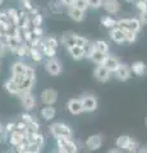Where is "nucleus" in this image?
<instances>
[{
  "label": "nucleus",
  "mask_w": 147,
  "mask_h": 153,
  "mask_svg": "<svg viewBox=\"0 0 147 153\" xmlns=\"http://www.w3.org/2000/svg\"><path fill=\"white\" fill-rule=\"evenodd\" d=\"M5 133H12L13 130H16V123H9L5 125Z\"/></svg>",
  "instance_id": "8fccbe9b"
},
{
  "label": "nucleus",
  "mask_w": 147,
  "mask_h": 153,
  "mask_svg": "<svg viewBox=\"0 0 147 153\" xmlns=\"http://www.w3.org/2000/svg\"><path fill=\"white\" fill-rule=\"evenodd\" d=\"M110 75H111V73L104 65H97L96 69L93 70V76L96 78V80H98V82H101V83L107 82V80L110 79Z\"/></svg>",
  "instance_id": "0eeeda50"
},
{
  "label": "nucleus",
  "mask_w": 147,
  "mask_h": 153,
  "mask_svg": "<svg viewBox=\"0 0 147 153\" xmlns=\"http://www.w3.org/2000/svg\"><path fill=\"white\" fill-rule=\"evenodd\" d=\"M58 100V92L53 88H47L42 91L41 93V102L45 105H54Z\"/></svg>",
  "instance_id": "423d86ee"
},
{
  "label": "nucleus",
  "mask_w": 147,
  "mask_h": 153,
  "mask_svg": "<svg viewBox=\"0 0 147 153\" xmlns=\"http://www.w3.org/2000/svg\"><path fill=\"white\" fill-rule=\"evenodd\" d=\"M50 133L53 134L54 138H72V128L64 123H54L53 125H50Z\"/></svg>",
  "instance_id": "f03ea898"
},
{
  "label": "nucleus",
  "mask_w": 147,
  "mask_h": 153,
  "mask_svg": "<svg viewBox=\"0 0 147 153\" xmlns=\"http://www.w3.org/2000/svg\"><path fill=\"white\" fill-rule=\"evenodd\" d=\"M63 4H61L60 0H51L50 3V10L53 13H61V10H63Z\"/></svg>",
  "instance_id": "7c9ffc66"
},
{
  "label": "nucleus",
  "mask_w": 147,
  "mask_h": 153,
  "mask_svg": "<svg viewBox=\"0 0 147 153\" xmlns=\"http://www.w3.org/2000/svg\"><path fill=\"white\" fill-rule=\"evenodd\" d=\"M93 47L96 50L104 52V54H107V52H109V45H107V42H105L104 40L93 41Z\"/></svg>",
  "instance_id": "c756f323"
},
{
  "label": "nucleus",
  "mask_w": 147,
  "mask_h": 153,
  "mask_svg": "<svg viewBox=\"0 0 147 153\" xmlns=\"http://www.w3.org/2000/svg\"><path fill=\"white\" fill-rule=\"evenodd\" d=\"M138 148H140L138 142L134 140V139H131V143H129V146H128L127 151L128 152H138Z\"/></svg>",
  "instance_id": "58836bf2"
},
{
  "label": "nucleus",
  "mask_w": 147,
  "mask_h": 153,
  "mask_svg": "<svg viewBox=\"0 0 147 153\" xmlns=\"http://www.w3.org/2000/svg\"><path fill=\"white\" fill-rule=\"evenodd\" d=\"M61 4H63L64 7H70L72 5V3H73V0H60Z\"/></svg>",
  "instance_id": "603ef678"
},
{
  "label": "nucleus",
  "mask_w": 147,
  "mask_h": 153,
  "mask_svg": "<svg viewBox=\"0 0 147 153\" xmlns=\"http://www.w3.org/2000/svg\"><path fill=\"white\" fill-rule=\"evenodd\" d=\"M68 16L74 22H82L84 19V12L79 10V9H75L73 7H68Z\"/></svg>",
  "instance_id": "aec40b11"
},
{
  "label": "nucleus",
  "mask_w": 147,
  "mask_h": 153,
  "mask_svg": "<svg viewBox=\"0 0 147 153\" xmlns=\"http://www.w3.org/2000/svg\"><path fill=\"white\" fill-rule=\"evenodd\" d=\"M146 126H147V117H146Z\"/></svg>",
  "instance_id": "4d7b16f0"
},
{
  "label": "nucleus",
  "mask_w": 147,
  "mask_h": 153,
  "mask_svg": "<svg viewBox=\"0 0 147 153\" xmlns=\"http://www.w3.org/2000/svg\"><path fill=\"white\" fill-rule=\"evenodd\" d=\"M55 108L53 107V105H46V106L41 110V116L45 119V120H53L55 117Z\"/></svg>",
  "instance_id": "5701e85b"
},
{
  "label": "nucleus",
  "mask_w": 147,
  "mask_h": 153,
  "mask_svg": "<svg viewBox=\"0 0 147 153\" xmlns=\"http://www.w3.org/2000/svg\"><path fill=\"white\" fill-rule=\"evenodd\" d=\"M124 33H125V42H128V44H133V42L137 40V32L124 31Z\"/></svg>",
  "instance_id": "e433bc0d"
},
{
  "label": "nucleus",
  "mask_w": 147,
  "mask_h": 153,
  "mask_svg": "<svg viewBox=\"0 0 147 153\" xmlns=\"http://www.w3.org/2000/svg\"><path fill=\"white\" fill-rule=\"evenodd\" d=\"M101 144H102V137L100 134L91 135L90 138H87V140H86V147L88 148V151H96L101 147Z\"/></svg>",
  "instance_id": "9d476101"
},
{
  "label": "nucleus",
  "mask_w": 147,
  "mask_h": 153,
  "mask_svg": "<svg viewBox=\"0 0 147 153\" xmlns=\"http://www.w3.org/2000/svg\"><path fill=\"white\" fill-rule=\"evenodd\" d=\"M28 56H30L34 61H36V63H40L42 60V57H44V54H42L41 50L36 49V47H30V55Z\"/></svg>",
  "instance_id": "cd10ccee"
},
{
  "label": "nucleus",
  "mask_w": 147,
  "mask_h": 153,
  "mask_svg": "<svg viewBox=\"0 0 147 153\" xmlns=\"http://www.w3.org/2000/svg\"><path fill=\"white\" fill-rule=\"evenodd\" d=\"M106 55H107V54H104V52L98 51V50H96V49H93V50H92V52H91V54H90L88 59H91L95 64L101 65V64L104 63V60H105Z\"/></svg>",
  "instance_id": "412c9836"
},
{
  "label": "nucleus",
  "mask_w": 147,
  "mask_h": 153,
  "mask_svg": "<svg viewBox=\"0 0 147 153\" xmlns=\"http://www.w3.org/2000/svg\"><path fill=\"white\" fill-rule=\"evenodd\" d=\"M68 52L74 60H82L84 57V52H83V47H81L78 45H73L68 47Z\"/></svg>",
  "instance_id": "6ab92c4d"
},
{
  "label": "nucleus",
  "mask_w": 147,
  "mask_h": 153,
  "mask_svg": "<svg viewBox=\"0 0 147 153\" xmlns=\"http://www.w3.org/2000/svg\"><path fill=\"white\" fill-rule=\"evenodd\" d=\"M136 8L138 9L140 12L145 10V9H147V1L146 0H137L136 1Z\"/></svg>",
  "instance_id": "c03bdc74"
},
{
  "label": "nucleus",
  "mask_w": 147,
  "mask_h": 153,
  "mask_svg": "<svg viewBox=\"0 0 147 153\" xmlns=\"http://www.w3.org/2000/svg\"><path fill=\"white\" fill-rule=\"evenodd\" d=\"M7 50H8L7 44L4 42V40H1V38H0V57H3L4 55L7 54Z\"/></svg>",
  "instance_id": "de8ad7c7"
},
{
  "label": "nucleus",
  "mask_w": 147,
  "mask_h": 153,
  "mask_svg": "<svg viewBox=\"0 0 147 153\" xmlns=\"http://www.w3.org/2000/svg\"><path fill=\"white\" fill-rule=\"evenodd\" d=\"M42 41H44V45L54 47V49H56V47L59 46V41L56 40L55 37H47V38H45V40H42Z\"/></svg>",
  "instance_id": "c9c22d12"
},
{
  "label": "nucleus",
  "mask_w": 147,
  "mask_h": 153,
  "mask_svg": "<svg viewBox=\"0 0 147 153\" xmlns=\"http://www.w3.org/2000/svg\"><path fill=\"white\" fill-rule=\"evenodd\" d=\"M4 87H5V89H7L10 94H16V96L19 94V85H18L17 83H14L12 79L7 80L5 84H4Z\"/></svg>",
  "instance_id": "a878e982"
},
{
  "label": "nucleus",
  "mask_w": 147,
  "mask_h": 153,
  "mask_svg": "<svg viewBox=\"0 0 147 153\" xmlns=\"http://www.w3.org/2000/svg\"><path fill=\"white\" fill-rule=\"evenodd\" d=\"M27 69V64L23 61H16L12 66V74H25Z\"/></svg>",
  "instance_id": "bb28decb"
},
{
  "label": "nucleus",
  "mask_w": 147,
  "mask_h": 153,
  "mask_svg": "<svg viewBox=\"0 0 147 153\" xmlns=\"http://www.w3.org/2000/svg\"><path fill=\"white\" fill-rule=\"evenodd\" d=\"M26 140L28 143H37V144H40L41 147H44V143H45L44 137H42V134L40 131H37V133H26Z\"/></svg>",
  "instance_id": "f3484780"
},
{
  "label": "nucleus",
  "mask_w": 147,
  "mask_h": 153,
  "mask_svg": "<svg viewBox=\"0 0 147 153\" xmlns=\"http://www.w3.org/2000/svg\"><path fill=\"white\" fill-rule=\"evenodd\" d=\"M129 68H131L132 73L136 74V75H138V76L143 75L147 71V66H146V64L143 63V61H134V63L132 64Z\"/></svg>",
  "instance_id": "a211bd4d"
},
{
  "label": "nucleus",
  "mask_w": 147,
  "mask_h": 153,
  "mask_svg": "<svg viewBox=\"0 0 147 153\" xmlns=\"http://www.w3.org/2000/svg\"><path fill=\"white\" fill-rule=\"evenodd\" d=\"M14 83H17L19 85L23 80H25V74H12V78H10Z\"/></svg>",
  "instance_id": "79ce46f5"
},
{
  "label": "nucleus",
  "mask_w": 147,
  "mask_h": 153,
  "mask_svg": "<svg viewBox=\"0 0 147 153\" xmlns=\"http://www.w3.org/2000/svg\"><path fill=\"white\" fill-rule=\"evenodd\" d=\"M32 33H34V37L42 38V36H44V31H42L41 26L40 27H32Z\"/></svg>",
  "instance_id": "a18cd8bd"
},
{
  "label": "nucleus",
  "mask_w": 147,
  "mask_h": 153,
  "mask_svg": "<svg viewBox=\"0 0 147 153\" xmlns=\"http://www.w3.org/2000/svg\"><path fill=\"white\" fill-rule=\"evenodd\" d=\"M114 74H115V78L118 80H122V82H125L131 78V68L128 66L127 64H122L118 66V69L114 71Z\"/></svg>",
  "instance_id": "1a4fd4ad"
},
{
  "label": "nucleus",
  "mask_w": 147,
  "mask_h": 153,
  "mask_svg": "<svg viewBox=\"0 0 147 153\" xmlns=\"http://www.w3.org/2000/svg\"><path fill=\"white\" fill-rule=\"evenodd\" d=\"M81 101H82L83 112H93L97 108V100L92 94H84L83 97H81Z\"/></svg>",
  "instance_id": "20e7f679"
},
{
  "label": "nucleus",
  "mask_w": 147,
  "mask_h": 153,
  "mask_svg": "<svg viewBox=\"0 0 147 153\" xmlns=\"http://www.w3.org/2000/svg\"><path fill=\"white\" fill-rule=\"evenodd\" d=\"M4 3V0H0V5H1V4Z\"/></svg>",
  "instance_id": "6e6d98bb"
},
{
  "label": "nucleus",
  "mask_w": 147,
  "mask_h": 153,
  "mask_svg": "<svg viewBox=\"0 0 147 153\" xmlns=\"http://www.w3.org/2000/svg\"><path fill=\"white\" fill-rule=\"evenodd\" d=\"M1 40H4V42H5L7 46H8V49L13 52L21 45V42H23L18 36H7L5 38H1Z\"/></svg>",
  "instance_id": "dca6fc26"
},
{
  "label": "nucleus",
  "mask_w": 147,
  "mask_h": 153,
  "mask_svg": "<svg viewBox=\"0 0 147 153\" xmlns=\"http://www.w3.org/2000/svg\"><path fill=\"white\" fill-rule=\"evenodd\" d=\"M70 7H73L75 9H79V10H82V12H86L87 10V0H73V3H72V5Z\"/></svg>",
  "instance_id": "473e14b6"
},
{
  "label": "nucleus",
  "mask_w": 147,
  "mask_h": 153,
  "mask_svg": "<svg viewBox=\"0 0 147 153\" xmlns=\"http://www.w3.org/2000/svg\"><path fill=\"white\" fill-rule=\"evenodd\" d=\"M140 21L142 25L147 26V9H145V10L140 12Z\"/></svg>",
  "instance_id": "09e8293b"
},
{
  "label": "nucleus",
  "mask_w": 147,
  "mask_h": 153,
  "mask_svg": "<svg viewBox=\"0 0 147 153\" xmlns=\"http://www.w3.org/2000/svg\"><path fill=\"white\" fill-rule=\"evenodd\" d=\"M131 139L132 138L129 135H120L115 142L116 148H119V151H122V149L127 151V148H128V146H129V143H131Z\"/></svg>",
  "instance_id": "b1692460"
},
{
  "label": "nucleus",
  "mask_w": 147,
  "mask_h": 153,
  "mask_svg": "<svg viewBox=\"0 0 147 153\" xmlns=\"http://www.w3.org/2000/svg\"><path fill=\"white\" fill-rule=\"evenodd\" d=\"M68 110L70 114L73 115H79L83 112V106H82V101L78 98H72L68 101Z\"/></svg>",
  "instance_id": "4468645a"
},
{
  "label": "nucleus",
  "mask_w": 147,
  "mask_h": 153,
  "mask_svg": "<svg viewBox=\"0 0 147 153\" xmlns=\"http://www.w3.org/2000/svg\"><path fill=\"white\" fill-rule=\"evenodd\" d=\"M88 41L90 40H87L86 37H82V36H78V35H77V37H75V45H78L81 47H83Z\"/></svg>",
  "instance_id": "37998d69"
},
{
  "label": "nucleus",
  "mask_w": 147,
  "mask_h": 153,
  "mask_svg": "<svg viewBox=\"0 0 147 153\" xmlns=\"http://www.w3.org/2000/svg\"><path fill=\"white\" fill-rule=\"evenodd\" d=\"M18 96H19V98H21L22 106L25 107L26 110L35 108V106H36V98H35V96L32 94L31 92H22Z\"/></svg>",
  "instance_id": "39448f33"
},
{
  "label": "nucleus",
  "mask_w": 147,
  "mask_h": 153,
  "mask_svg": "<svg viewBox=\"0 0 147 153\" xmlns=\"http://www.w3.org/2000/svg\"><path fill=\"white\" fill-rule=\"evenodd\" d=\"M42 54H44V56H47L49 59H51V57H55L56 55V49H54V47H50V46H46L42 44Z\"/></svg>",
  "instance_id": "2f4dec72"
},
{
  "label": "nucleus",
  "mask_w": 147,
  "mask_h": 153,
  "mask_svg": "<svg viewBox=\"0 0 147 153\" xmlns=\"http://www.w3.org/2000/svg\"><path fill=\"white\" fill-rule=\"evenodd\" d=\"M101 23L102 26L105 28H109V30H111V28L116 27V19H114L111 16H105L101 18Z\"/></svg>",
  "instance_id": "c85d7f7f"
},
{
  "label": "nucleus",
  "mask_w": 147,
  "mask_h": 153,
  "mask_svg": "<svg viewBox=\"0 0 147 153\" xmlns=\"http://www.w3.org/2000/svg\"><path fill=\"white\" fill-rule=\"evenodd\" d=\"M44 22V18L40 13L35 14V16H31V23H32V27H40Z\"/></svg>",
  "instance_id": "f704fd0d"
},
{
  "label": "nucleus",
  "mask_w": 147,
  "mask_h": 153,
  "mask_svg": "<svg viewBox=\"0 0 147 153\" xmlns=\"http://www.w3.org/2000/svg\"><path fill=\"white\" fill-rule=\"evenodd\" d=\"M21 3H26V1H31V0H19Z\"/></svg>",
  "instance_id": "864d4df0"
},
{
  "label": "nucleus",
  "mask_w": 147,
  "mask_h": 153,
  "mask_svg": "<svg viewBox=\"0 0 147 153\" xmlns=\"http://www.w3.org/2000/svg\"><path fill=\"white\" fill-rule=\"evenodd\" d=\"M8 27H9L8 23L0 22V38H5V37H7V33H8Z\"/></svg>",
  "instance_id": "ea45409f"
},
{
  "label": "nucleus",
  "mask_w": 147,
  "mask_h": 153,
  "mask_svg": "<svg viewBox=\"0 0 147 153\" xmlns=\"http://www.w3.org/2000/svg\"><path fill=\"white\" fill-rule=\"evenodd\" d=\"M45 70L50 75H59L61 73V64L59 63L58 60H55L54 57H51V59H49L46 61Z\"/></svg>",
  "instance_id": "6e6552de"
},
{
  "label": "nucleus",
  "mask_w": 147,
  "mask_h": 153,
  "mask_svg": "<svg viewBox=\"0 0 147 153\" xmlns=\"http://www.w3.org/2000/svg\"><path fill=\"white\" fill-rule=\"evenodd\" d=\"M56 147H58V152H61V153H75V152H78L77 144H75L70 138H67V137L56 138Z\"/></svg>",
  "instance_id": "7ed1b4c3"
},
{
  "label": "nucleus",
  "mask_w": 147,
  "mask_h": 153,
  "mask_svg": "<svg viewBox=\"0 0 147 153\" xmlns=\"http://www.w3.org/2000/svg\"><path fill=\"white\" fill-rule=\"evenodd\" d=\"M37 131H40V125H39V123H37L34 119L31 123L27 124L26 133H37Z\"/></svg>",
  "instance_id": "72a5a7b5"
},
{
  "label": "nucleus",
  "mask_w": 147,
  "mask_h": 153,
  "mask_svg": "<svg viewBox=\"0 0 147 153\" xmlns=\"http://www.w3.org/2000/svg\"><path fill=\"white\" fill-rule=\"evenodd\" d=\"M75 37H77V35L73 32H64L63 37H61V44L68 49V47L75 45Z\"/></svg>",
  "instance_id": "4be33fe9"
},
{
  "label": "nucleus",
  "mask_w": 147,
  "mask_h": 153,
  "mask_svg": "<svg viewBox=\"0 0 147 153\" xmlns=\"http://www.w3.org/2000/svg\"><path fill=\"white\" fill-rule=\"evenodd\" d=\"M110 38L115 44H124L125 42V33L119 27H114L110 30Z\"/></svg>",
  "instance_id": "f8f14e48"
},
{
  "label": "nucleus",
  "mask_w": 147,
  "mask_h": 153,
  "mask_svg": "<svg viewBox=\"0 0 147 153\" xmlns=\"http://www.w3.org/2000/svg\"><path fill=\"white\" fill-rule=\"evenodd\" d=\"M25 75L27 76V78L36 79V71H35V69L32 68V66H30V65H27V69H26V73H25Z\"/></svg>",
  "instance_id": "a19ab883"
},
{
  "label": "nucleus",
  "mask_w": 147,
  "mask_h": 153,
  "mask_svg": "<svg viewBox=\"0 0 147 153\" xmlns=\"http://www.w3.org/2000/svg\"><path fill=\"white\" fill-rule=\"evenodd\" d=\"M14 52H16L19 57H26V56L30 55V45L23 41V42H21V45L17 47Z\"/></svg>",
  "instance_id": "393cba45"
},
{
  "label": "nucleus",
  "mask_w": 147,
  "mask_h": 153,
  "mask_svg": "<svg viewBox=\"0 0 147 153\" xmlns=\"http://www.w3.org/2000/svg\"><path fill=\"white\" fill-rule=\"evenodd\" d=\"M125 1H127V3H132V1H133V0H125Z\"/></svg>",
  "instance_id": "5fc2aeb1"
},
{
  "label": "nucleus",
  "mask_w": 147,
  "mask_h": 153,
  "mask_svg": "<svg viewBox=\"0 0 147 153\" xmlns=\"http://www.w3.org/2000/svg\"><path fill=\"white\" fill-rule=\"evenodd\" d=\"M26 128H27V124L25 123L21 119V121H18L16 123V130H19V131H23V133H26Z\"/></svg>",
  "instance_id": "49530a36"
},
{
  "label": "nucleus",
  "mask_w": 147,
  "mask_h": 153,
  "mask_svg": "<svg viewBox=\"0 0 147 153\" xmlns=\"http://www.w3.org/2000/svg\"><path fill=\"white\" fill-rule=\"evenodd\" d=\"M101 65H104L106 69H109V71H110V73H114V71H115V70L118 69V66L120 65V61L118 60L115 56L106 55L105 60H104V63H102Z\"/></svg>",
  "instance_id": "ddd939ff"
},
{
  "label": "nucleus",
  "mask_w": 147,
  "mask_h": 153,
  "mask_svg": "<svg viewBox=\"0 0 147 153\" xmlns=\"http://www.w3.org/2000/svg\"><path fill=\"white\" fill-rule=\"evenodd\" d=\"M146 1H147V0H146Z\"/></svg>",
  "instance_id": "13d9d810"
},
{
  "label": "nucleus",
  "mask_w": 147,
  "mask_h": 153,
  "mask_svg": "<svg viewBox=\"0 0 147 153\" xmlns=\"http://www.w3.org/2000/svg\"><path fill=\"white\" fill-rule=\"evenodd\" d=\"M25 139H26V133L19 131V130H13L10 133V137H9V143H10L13 147H16Z\"/></svg>",
  "instance_id": "2eb2a0df"
},
{
  "label": "nucleus",
  "mask_w": 147,
  "mask_h": 153,
  "mask_svg": "<svg viewBox=\"0 0 147 153\" xmlns=\"http://www.w3.org/2000/svg\"><path fill=\"white\" fill-rule=\"evenodd\" d=\"M102 8L105 9V12L109 14H116L120 10V3L118 1V0H104Z\"/></svg>",
  "instance_id": "9b49d317"
},
{
  "label": "nucleus",
  "mask_w": 147,
  "mask_h": 153,
  "mask_svg": "<svg viewBox=\"0 0 147 153\" xmlns=\"http://www.w3.org/2000/svg\"><path fill=\"white\" fill-rule=\"evenodd\" d=\"M116 27H119L123 31H133L138 33L141 31L142 23L137 18H123L116 21Z\"/></svg>",
  "instance_id": "f257e3e1"
},
{
  "label": "nucleus",
  "mask_w": 147,
  "mask_h": 153,
  "mask_svg": "<svg viewBox=\"0 0 147 153\" xmlns=\"http://www.w3.org/2000/svg\"><path fill=\"white\" fill-rule=\"evenodd\" d=\"M22 120L23 121H25L26 124H28V123H31L32 120H34V116H31V115L30 114H22Z\"/></svg>",
  "instance_id": "3c124183"
},
{
  "label": "nucleus",
  "mask_w": 147,
  "mask_h": 153,
  "mask_svg": "<svg viewBox=\"0 0 147 153\" xmlns=\"http://www.w3.org/2000/svg\"><path fill=\"white\" fill-rule=\"evenodd\" d=\"M102 1L104 0H87V5H88V8L98 9L102 7Z\"/></svg>",
  "instance_id": "4c0bfd02"
}]
</instances>
